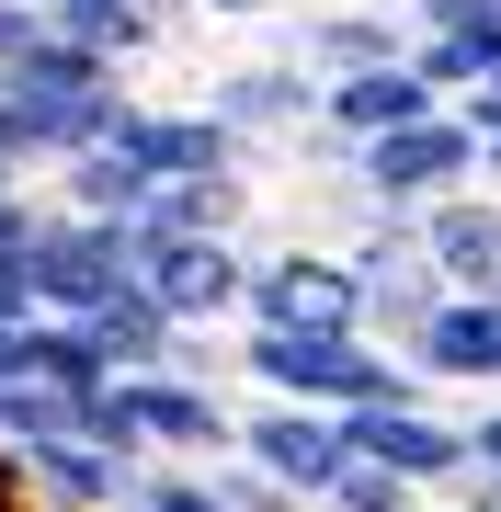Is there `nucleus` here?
Returning a JSON list of instances; mask_svg holds the SVG:
<instances>
[{
	"instance_id": "4",
	"label": "nucleus",
	"mask_w": 501,
	"mask_h": 512,
	"mask_svg": "<svg viewBox=\"0 0 501 512\" xmlns=\"http://www.w3.org/2000/svg\"><path fill=\"white\" fill-rule=\"evenodd\" d=\"M342 262H353V285H365V342H388V353H410L433 319L456 308V285L422 262L410 228H365V251H342Z\"/></svg>"
},
{
	"instance_id": "31",
	"label": "nucleus",
	"mask_w": 501,
	"mask_h": 512,
	"mask_svg": "<svg viewBox=\"0 0 501 512\" xmlns=\"http://www.w3.org/2000/svg\"><path fill=\"white\" fill-rule=\"evenodd\" d=\"M35 12H69V0H35Z\"/></svg>"
},
{
	"instance_id": "32",
	"label": "nucleus",
	"mask_w": 501,
	"mask_h": 512,
	"mask_svg": "<svg viewBox=\"0 0 501 512\" xmlns=\"http://www.w3.org/2000/svg\"><path fill=\"white\" fill-rule=\"evenodd\" d=\"M410 12H422V0H410Z\"/></svg>"
},
{
	"instance_id": "27",
	"label": "nucleus",
	"mask_w": 501,
	"mask_h": 512,
	"mask_svg": "<svg viewBox=\"0 0 501 512\" xmlns=\"http://www.w3.org/2000/svg\"><path fill=\"white\" fill-rule=\"evenodd\" d=\"M194 12H217V23H262V12H308V0H194Z\"/></svg>"
},
{
	"instance_id": "20",
	"label": "nucleus",
	"mask_w": 501,
	"mask_h": 512,
	"mask_svg": "<svg viewBox=\"0 0 501 512\" xmlns=\"http://www.w3.org/2000/svg\"><path fill=\"white\" fill-rule=\"evenodd\" d=\"M114 80H126V69H103V57H80L69 35H46V46L23 57L12 80H0V92H12V103H92V92H114Z\"/></svg>"
},
{
	"instance_id": "11",
	"label": "nucleus",
	"mask_w": 501,
	"mask_h": 512,
	"mask_svg": "<svg viewBox=\"0 0 501 512\" xmlns=\"http://www.w3.org/2000/svg\"><path fill=\"white\" fill-rule=\"evenodd\" d=\"M228 137H331L319 126V80L308 69H217V92H205Z\"/></svg>"
},
{
	"instance_id": "2",
	"label": "nucleus",
	"mask_w": 501,
	"mask_h": 512,
	"mask_svg": "<svg viewBox=\"0 0 501 512\" xmlns=\"http://www.w3.org/2000/svg\"><path fill=\"white\" fill-rule=\"evenodd\" d=\"M23 285H35V319H103L137 285V228H103V217H69L57 205L23 239Z\"/></svg>"
},
{
	"instance_id": "14",
	"label": "nucleus",
	"mask_w": 501,
	"mask_h": 512,
	"mask_svg": "<svg viewBox=\"0 0 501 512\" xmlns=\"http://www.w3.org/2000/svg\"><path fill=\"white\" fill-rule=\"evenodd\" d=\"M297 46H308V57H297L308 80H365V69H410L422 35H410L399 12H308Z\"/></svg>"
},
{
	"instance_id": "13",
	"label": "nucleus",
	"mask_w": 501,
	"mask_h": 512,
	"mask_svg": "<svg viewBox=\"0 0 501 512\" xmlns=\"http://www.w3.org/2000/svg\"><path fill=\"white\" fill-rule=\"evenodd\" d=\"M399 365L422 376V387H479V399H490V387H501V308H490V296H456Z\"/></svg>"
},
{
	"instance_id": "15",
	"label": "nucleus",
	"mask_w": 501,
	"mask_h": 512,
	"mask_svg": "<svg viewBox=\"0 0 501 512\" xmlns=\"http://www.w3.org/2000/svg\"><path fill=\"white\" fill-rule=\"evenodd\" d=\"M23 490H46L57 512H114V501H137V478L149 467H126V456H103V444H35V456H12Z\"/></svg>"
},
{
	"instance_id": "16",
	"label": "nucleus",
	"mask_w": 501,
	"mask_h": 512,
	"mask_svg": "<svg viewBox=\"0 0 501 512\" xmlns=\"http://www.w3.org/2000/svg\"><path fill=\"white\" fill-rule=\"evenodd\" d=\"M80 330L103 342V365H114V376H171V365H183V330L149 308V285H126L103 319H80Z\"/></svg>"
},
{
	"instance_id": "12",
	"label": "nucleus",
	"mask_w": 501,
	"mask_h": 512,
	"mask_svg": "<svg viewBox=\"0 0 501 512\" xmlns=\"http://www.w3.org/2000/svg\"><path fill=\"white\" fill-rule=\"evenodd\" d=\"M410 239H422V262H433L456 296H490V308H501V194H456V205H433Z\"/></svg>"
},
{
	"instance_id": "23",
	"label": "nucleus",
	"mask_w": 501,
	"mask_h": 512,
	"mask_svg": "<svg viewBox=\"0 0 501 512\" xmlns=\"http://www.w3.org/2000/svg\"><path fill=\"white\" fill-rule=\"evenodd\" d=\"M126 512H228V501H217V478L160 467V478H137V501H126Z\"/></svg>"
},
{
	"instance_id": "18",
	"label": "nucleus",
	"mask_w": 501,
	"mask_h": 512,
	"mask_svg": "<svg viewBox=\"0 0 501 512\" xmlns=\"http://www.w3.org/2000/svg\"><path fill=\"white\" fill-rule=\"evenodd\" d=\"M240 217H251V183L240 171H205V183H183V194H149L137 239H228Z\"/></svg>"
},
{
	"instance_id": "17",
	"label": "nucleus",
	"mask_w": 501,
	"mask_h": 512,
	"mask_svg": "<svg viewBox=\"0 0 501 512\" xmlns=\"http://www.w3.org/2000/svg\"><path fill=\"white\" fill-rule=\"evenodd\" d=\"M23 387H57V399H103L114 365L80 319H23Z\"/></svg>"
},
{
	"instance_id": "21",
	"label": "nucleus",
	"mask_w": 501,
	"mask_h": 512,
	"mask_svg": "<svg viewBox=\"0 0 501 512\" xmlns=\"http://www.w3.org/2000/svg\"><path fill=\"white\" fill-rule=\"evenodd\" d=\"M319 512H422V490H399L388 467H365V456H353V467H342V490L319 501Z\"/></svg>"
},
{
	"instance_id": "9",
	"label": "nucleus",
	"mask_w": 501,
	"mask_h": 512,
	"mask_svg": "<svg viewBox=\"0 0 501 512\" xmlns=\"http://www.w3.org/2000/svg\"><path fill=\"white\" fill-rule=\"evenodd\" d=\"M433 114H456L445 92H433L422 69H365V80H319V126H331L353 160H365L376 137H410V126H433Z\"/></svg>"
},
{
	"instance_id": "26",
	"label": "nucleus",
	"mask_w": 501,
	"mask_h": 512,
	"mask_svg": "<svg viewBox=\"0 0 501 512\" xmlns=\"http://www.w3.org/2000/svg\"><path fill=\"white\" fill-rule=\"evenodd\" d=\"M467 444H479V467L501 478V399H479V421H467Z\"/></svg>"
},
{
	"instance_id": "30",
	"label": "nucleus",
	"mask_w": 501,
	"mask_h": 512,
	"mask_svg": "<svg viewBox=\"0 0 501 512\" xmlns=\"http://www.w3.org/2000/svg\"><path fill=\"white\" fill-rule=\"evenodd\" d=\"M12 194H23V171H12V160H0V205H12Z\"/></svg>"
},
{
	"instance_id": "22",
	"label": "nucleus",
	"mask_w": 501,
	"mask_h": 512,
	"mask_svg": "<svg viewBox=\"0 0 501 512\" xmlns=\"http://www.w3.org/2000/svg\"><path fill=\"white\" fill-rule=\"evenodd\" d=\"M205 478H217V501H228V512H308L297 490H274L251 456H228V467H205Z\"/></svg>"
},
{
	"instance_id": "8",
	"label": "nucleus",
	"mask_w": 501,
	"mask_h": 512,
	"mask_svg": "<svg viewBox=\"0 0 501 512\" xmlns=\"http://www.w3.org/2000/svg\"><path fill=\"white\" fill-rule=\"evenodd\" d=\"M114 160H126L149 194H183V183H205V171H240V137H228L205 103H194V114H160V103H149L126 137H114Z\"/></svg>"
},
{
	"instance_id": "1",
	"label": "nucleus",
	"mask_w": 501,
	"mask_h": 512,
	"mask_svg": "<svg viewBox=\"0 0 501 512\" xmlns=\"http://www.w3.org/2000/svg\"><path fill=\"white\" fill-rule=\"evenodd\" d=\"M240 365L274 387L285 410H331V421L422 399V376H410L388 342H365V330H240Z\"/></svg>"
},
{
	"instance_id": "28",
	"label": "nucleus",
	"mask_w": 501,
	"mask_h": 512,
	"mask_svg": "<svg viewBox=\"0 0 501 512\" xmlns=\"http://www.w3.org/2000/svg\"><path fill=\"white\" fill-rule=\"evenodd\" d=\"M35 228H46V217H35V205L12 194V205H0V262H12V251H23V239H35Z\"/></svg>"
},
{
	"instance_id": "6",
	"label": "nucleus",
	"mask_w": 501,
	"mask_h": 512,
	"mask_svg": "<svg viewBox=\"0 0 501 512\" xmlns=\"http://www.w3.org/2000/svg\"><path fill=\"white\" fill-rule=\"evenodd\" d=\"M251 330H365V285L342 251H274L251 262Z\"/></svg>"
},
{
	"instance_id": "5",
	"label": "nucleus",
	"mask_w": 501,
	"mask_h": 512,
	"mask_svg": "<svg viewBox=\"0 0 501 512\" xmlns=\"http://www.w3.org/2000/svg\"><path fill=\"white\" fill-rule=\"evenodd\" d=\"M342 433H353V456H365V467H388L399 490H422V501H433V490H456V478L479 467L467 421H445L433 399H410V410H353Z\"/></svg>"
},
{
	"instance_id": "7",
	"label": "nucleus",
	"mask_w": 501,
	"mask_h": 512,
	"mask_svg": "<svg viewBox=\"0 0 501 512\" xmlns=\"http://www.w3.org/2000/svg\"><path fill=\"white\" fill-rule=\"evenodd\" d=\"M240 456L274 478V490H297V501L319 512V501L342 490V467H353V433H342L331 410H285V399H274V410L240 421Z\"/></svg>"
},
{
	"instance_id": "29",
	"label": "nucleus",
	"mask_w": 501,
	"mask_h": 512,
	"mask_svg": "<svg viewBox=\"0 0 501 512\" xmlns=\"http://www.w3.org/2000/svg\"><path fill=\"white\" fill-rule=\"evenodd\" d=\"M137 12H149V23H160V35H171V23H183V12H194V0H137Z\"/></svg>"
},
{
	"instance_id": "3",
	"label": "nucleus",
	"mask_w": 501,
	"mask_h": 512,
	"mask_svg": "<svg viewBox=\"0 0 501 512\" xmlns=\"http://www.w3.org/2000/svg\"><path fill=\"white\" fill-rule=\"evenodd\" d=\"M137 285H149V308L183 330H217V319H251V262L240 239H137Z\"/></svg>"
},
{
	"instance_id": "25",
	"label": "nucleus",
	"mask_w": 501,
	"mask_h": 512,
	"mask_svg": "<svg viewBox=\"0 0 501 512\" xmlns=\"http://www.w3.org/2000/svg\"><path fill=\"white\" fill-rule=\"evenodd\" d=\"M23 319H35V285H23V251H12L0 262V330H23Z\"/></svg>"
},
{
	"instance_id": "24",
	"label": "nucleus",
	"mask_w": 501,
	"mask_h": 512,
	"mask_svg": "<svg viewBox=\"0 0 501 512\" xmlns=\"http://www.w3.org/2000/svg\"><path fill=\"white\" fill-rule=\"evenodd\" d=\"M35 46H46V12H35V0H0V80H12Z\"/></svg>"
},
{
	"instance_id": "19",
	"label": "nucleus",
	"mask_w": 501,
	"mask_h": 512,
	"mask_svg": "<svg viewBox=\"0 0 501 512\" xmlns=\"http://www.w3.org/2000/svg\"><path fill=\"white\" fill-rule=\"evenodd\" d=\"M46 35H69L80 57H103V69H126V57L160 46V23L137 12V0H69V12H46Z\"/></svg>"
},
{
	"instance_id": "10",
	"label": "nucleus",
	"mask_w": 501,
	"mask_h": 512,
	"mask_svg": "<svg viewBox=\"0 0 501 512\" xmlns=\"http://www.w3.org/2000/svg\"><path fill=\"white\" fill-rule=\"evenodd\" d=\"M126 387V410H137V444H171V456H240V410L217 399V387H194V376H114Z\"/></svg>"
}]
</instances>
